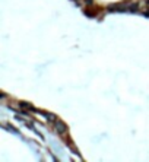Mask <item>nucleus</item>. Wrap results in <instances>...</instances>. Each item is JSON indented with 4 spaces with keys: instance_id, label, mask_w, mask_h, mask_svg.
Segmentation results:
<instances>
[{
    "instance_id": "nucleus-1",
    "label": "nucleus",
    "mask_w": 149,
    "mask_h": 162,
    "mask_svg": "<svg viewBox=\"0 0 149 162\" xmlns=\"http://www.w3.org/2000/svg\"><path fill=\"white\" fill-rule=\"evenodd\" d=\"M54 129L57 130V133H59V134H66L67 133L66 123H64L63 120H60V118H57V120L54 121Z\"/></svg>"
},
{
    "instance_id": "nucleus-2",
    "label": "nucleus",
    "mask_w": 149,
    "mask_h": 162,
    "mask_svg": "<svg viewBox=\"0 0 149 162\" xmlns=\"http://www.w3.org/2000/svg\"><path fill=\"white\" fill-rule=\"evenodd\" d=\"M127 10L129 12H138L139 10V3H136V2L129 3V5H127Z\"/></svg>"
},
{
    "instance_id": "nucleus-3",
    "label": "nucleus",
    "mask_w": 149,
    "mask_h": 162,
    "mask_svg": "<svg viewBox=\"0 0 149 162\" xmlns=\"http://www.w3.org/2000/svg\"><path fill=\"white\" fill-rule=\"evenodd\" d=\"M86 6H94V0H86Z\"/></svg>"
},
{
    "instance_id": "nucleus-4",
    "label": "nucleus",
    "mask_w": 149,
    "mask_h": 162,
    "mask_svg": "<svg viewBox=\"0 0 149 162\" xmlns=\"http://www.w3.org/2000/svg\"><path fill=\"white\" fill-rule=\"evenodd\" d=\"M145 16H148V18H149V9H148L146 12H145Z\"/></svg>"
},
{
    "instance_id": "nucleus-5",
    "label": "nucleus",
    "mask_w": 149,
    "mask_h": 162,
    "mask_svg": "<svg viewBox=\"0 0 149 162\" xmlns=\"http://www.w3.org/2000/svg\"><path fill=\"white\" fill-rule=\"evenodd\" d=\"M146 5H148V6H149V0H146Z\"/></svg>"
}]
</instances>
